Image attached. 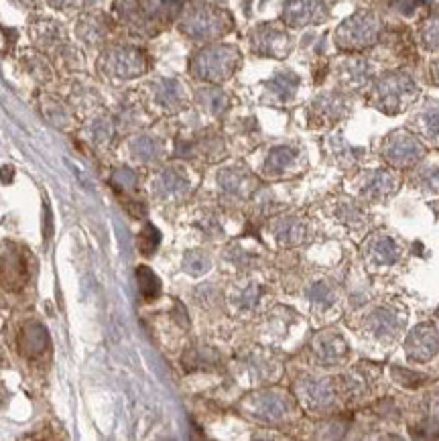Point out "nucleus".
<instances>
[{"label": "nucleus", "instance_id": "f257e3e1", "mask_svg": "<svg viewBox=\"0 0 439 441\" xmlns=\"http://www.w3.org/2000/svg\"><path fill=\"white\" fill-rule=\"evenodd\" d=\"M377 104L388 114H397L405 110L411 102L419 96L417 84L405 74H390L384 76L377 86Z\"/></svg>", "mask_w": 439, "mask_h": 441}, {"label": "nucleus", "instance_id": "f03ea898", "mask_svg": "<svg viewBox=\"0 0 439 441\" xmlns=\"http://www.w3.org/2000/svg\"><path fill=\"white\" fill-rule=\"evenodd\" d=\"M236 65H238V53L234 47L216 45V47H207L204 51H200L193 59L191 69L200 80L222 82L228 76H232Z\"/></svg>", "mask_w": 439, "mask_h": 441}, {"label": "nucleus", "instance_id": "7ed1b4c3", "mask_svg": "<svg viewBox=\"0 0 439 441\" xmlns=\"http://www.w3.org/2000/svg\"><path fill=\"white\" fill-rule=\"evenodd\" d=\"M381 35V21L370 12L354 15L340 25L336 41L342 49H364L370 47Z\"/></svg>", "mask_w": 439, "mask_h": 441}, {"label": "nucleus", "instance_id": "20e7f679", "mask_svg": "<svg viewBox=\"0 0 439 441\" xmlns=\"http://www.w3.org/2000/svg\"><path fill=\"white\" fill-rule=\"evenodd\" d=\"M382 155L384 159L397 167V169H407L413 167L415 163H419L425 155V147L405 130H399L395 135H390L382 147Z\"/></svg>", "mask_w": 439, "mask_h": 441}, {"label": "nucleus", "instance_id": "39448f33", "mask_svg": "<svg viewBox=\"0 0 439 441\" xmlns=\"http://www.w3.org/2000/svg\"><path fill=\"white\" fill-rule=\"evenodd\" d=\"M405 352L413 362H429L439 352V334L436 325L419 324L409 331L405 340Z\"/></svg>", "mask_w": 439, "mask_h": 441}, {"label": "nucleus", "instance_id": "423d86ee", "mask_svg": "<svg viewBox=\"0 0 439 441\" xmlns=\"http://www.w3.org/2000/svg\"><path fill=\"white\" fill-rule=\"evenodd\" d=\"M246 407H248V411L252 413V417L266 421V423H275V421L285 419L289 409H291L289 399L281 392H275V390H266V392H259V395L250 397Z\"/></svg>", "mask_w": 439, "mask_h": 441}, {"label": "nucleus", "instance_id": "0eeeda50", "mask_svg": "<svg viewBox=\"0 0 439 441\" xmlns=\"http://www.w3.org/2000/svg\"><path fill=\"white\" fill-rule=\"evenodd\" d=\"M323 17H325L323 0H287L283 10V19L291 27H305L323 21Z\"/></svg>", "mask_w": 439, "mask_h": 441}, {"label": "nucleus", "instance_id": "6e6552de", "mask_svg": "<svg viewBox=\"0 0 439 441\" xmlns=\"http://www.w3.org/2000/svg\"><path fill=\"white\" fill-rule=\"evenodd\" d=\"M313 354L318 360L325 366H338L346 354H348V344L338 331H322L313 338Z\"/></svg>", "mask_w": 439, "mask_h": 441}, {"label": "nucleus", "instance_id": "1a4fd4ad", "mask_svg": "<svg viewBox=\"0 0 439 441\" xmlns=\"http://www.w3.org/2000/svg\"><path fill=\"white\" fill-rule=\"evenodd\" d=\"M297 392L311 409H327L336 401V388L325 379H305L299 383Z\"/></svg>", "mask_w": 439, "mask_h": 441}, {"label": "nucleus", "instance_id": "9d476101", "mask_svg": "<svg viewBox=\"0 0 439 441\" xmlns=\"http://www.w3.org/2000/svg\"><path fill=\"white\" fill-rule=\"evenodd\" d=\"M183 31L196 39H209L226 31V25H224V19L214 10H196L183 23Z\"/></svg>", "mask_w": 439, "mask_h": 441}, {"label": "nucleus", "instance_id": "9b49d317", "mask_svg": "<svg viewBox=\"0 0 439 441\" xmlns=\"http://www.w3.org/2000/svg\"><path fill=\"white\" fill-rule=\"evenodd\" d=\"M19 348L27 358L35 360L41 358L49 350V336L47 329L41 324H29L23 327L21 338H19Z\"/></svg>", "mask_w": 439, "mask_h": 441}, {"label": "nucleus", "instance_id": "f8f14e48", "mask_svg": "<svg viewBox=\"0 0 439 441\" xmlns=\"http://www.w3.org/2000/svg\"><path fill=\"white\" fill-rule=\"evenodd\" d=\"M401 318L390 307H379L368 315V329L379 340H390L401 329Z\"/></svg>", "mask_w": 439, "mask_h": 441}, {"label": "nucleus", "instance_id": "ddd939ff", "mask_svg": "<svg viewBox=\"0 0 439 441\" xmlns=\"http://www.w3.org/2000/svg\"><path fill=\"white\" fill-rule=\"evenodd\" d=\"M366 257L372 266H390L399 261V246L393 238L379 234L370 240Z\"/></svg>", "mask_w": 439, "mask_h": 441}, {"label": "nucleus", "instance_id": "4468645a", "mask_svg": "<svg viewBox=\"0 0 439 441\" xmlns=\"http://www.w3.org/2000/svg\"><path fill=\"white\" fill-rule=\"evenodd\" d=\"M0 279L8 289H21L27 283V263L19 252H6L0 265Z\"/></svg>", "mask_w": 439, "mask_h": 441}, {"label": "nucleus", "instance_id": "2eb2a0df", "mask_svg": "<svg viewBox=\"0 0 439 441\" xmlns=\"http://www.w3.org/2000/svg\"><path fill=\"white\" fill-rule=\"evenodd\" d=\"M112 71L120 78H137L145 71V58L137 49H117L112 53Z\"/></svg>", "mask_w": 439, "mask_h": 441}, {"label": "nucleus", "instance_id": "dca6fc26", "mask_svg": "<svg viewBox=\"0 0 439 441\" xmlns=\"http://www.w3.org/2000/svg\"><path fill=\"white\" fill-rule=\"evenodd\" d=\"M255 47L259 49V53H264V55L283 58L289 51V37L281 31L266 27V29H261L257 33Z\"/></svg>", "mask_w": 439, "mask_h": 441}, {"label": "nucleus", "instance_id": "f3484780", "mask_svg": "<svg viewBox=\"0 0 439 441\" xmlns=\"http://www.w3.org/2000/svg\"><path fill=\"white\" fill-rule=\"evenodd\" d=\"M155 191L161 198L173 200V198H181L189 191V181L177 169H167L155 181Z\"/></svg>", "mask_w": 439, "mask_h": 441}, {"label": "nucleus", "instance_id": "a211bd4d", "mask_svg": "<svg viewBox=\"0 0 439 441\" xmlns=\"http://www.w3.org/2000/svg\"><path fill=\"white\" fill-rule=\"evenodd\" d=\"M273 232H275L277 240L281 244L295 246V244L305 242V238H307V226L299 218H281V220L275 222Z\"/></svg>", "mask_w": 439, "mask_h": 441}, {"label": "nucleus", "instance_id": "6ab92c4d", "mask_svg": "<svg viewBox=\"0 0 439 441\" xmlns=\"http://www.w3.org/2000/svg\"><path fill=\"white\" fill-rule=\"evenodd\" d=\"M397 187H399V177L384 169L370 173L364 181V193L372 200H382L390 196Z\"/></svg>", "mask_w": 439, "mask_h": 441}, {"label": "nucleus", "instance_id": "aec40b11", "mask_svg": "<svg viewBox=\"0 0 439 441\" xmlns=\"http://www.w3.org/2000/svg\"><path fill=\"white\" fill-rule=\"evenodd\" d=\"M218 181H220V187L232 196H248L250 189H252V179L246 171L242 169H224L220 175H218Z\"/></svg>", "mask_w": 439, "mask_h": 441}, {"label": "nucleus", "instance_id": "412c9836", "mask_svg": "<svg viewBox=\"0 0 439 441\" xmlns=\"http://www.w3.org/2000/svg\"><path fill=\"white\" fill-rule=\"evenodd\" d=\"M293 159H295V150L291 147H275L264 161V171L268 175H279L291 165Z\"/></svg>", "mask_w": 439, "mask_h": 441}, {"label": "nucleus", "instance_id": "4be33fe9", "mask_svg": "<svg viewBox=\"0 0 439 441\" xmlns=\"http://www.w3.org/2000/svg\"><path fill=\"white\" fill-rule=\"evenodd\" d=\"M137 281H139V289H141V293H143L146 301H153L155 297H159L161 281L148 266H139L137 268Z\"/></svg>", "mask_w": 439, "mask_h": 441}, {"label": "nucleus", "instance_id": "5701e85b", "mask_svg": "<svg viewBox=\"0 0 439 441\" xmlns=\"http://www.w3.org/2000/svg\"><path fill=\"white\" fill-rule=\"evenodd\" d=\"M130 150H132V155H135L139 161L150 163V161H155V159L161 155V145H159L153 137H139V139L132 141Z\"/></svg>", "mask_w": 439, "mask_h": 441}, {"label": "nucleus", "instance_id": "b1692460", "mask_svg": "<svg viewBox=\"0 0 439 441\" xmlns=\"http://www.w3.org/2000/svg\"><path fill=\"white\" fill-rule=\"evenodd\" d=\"M316 106H318V110L322 112L323 116L340 118L344 114L346 100H344V96H340V94H325V96H322V98L316 102Z\"/></svg>", "mask_w": 439, "mask_h": 441}, {"label": "nucleus", "instance_id": "393cba45", "mask_svg": "<svg viewBox=\"0 0 439 441\" xmlns=\"http://www.w3.org/2000/svg\"><path fill=\"white\" fill-rule=\"evenodd\" d=\"M157 100L165 106V108H179L181 104V88L173 80H165L159 84L157 89Z\"/></svg>", "mask_w": 439, "mask_h": 441}, {"label": "nucleus", "instance_id": "a878e982", "mask_svg": "<svg viewBox=\"0 0 439 441\" xmlns=\"http://www.w3.org/2000/svg\"><path fill=\"white\" fill-rule=\"evenodd\" d=\"M346 78L352 86H364L370 78V65L364 59H354L346 65Z\"/></svg>", "mask_w": 439, "mask_h": 441}, {"label": "nucleus", "instance_id": "bb28decb", "mask_svg": "<svg viewBox=\"0 0 439 441\" xmlns=\"http://www.w3.org/2000/svg\"><path fill=\"white\" fill-rule=\"evenodd\" d=\"M183 268H185V273H189L193 277H200L209 268V259L202 250H191V252H187L183 257Z\"/></svg>", "mask_w": 439, "mask_h": 441}, {"label": "nucleus", "instance_id": "cd10ccee", "mask_svg": "<svg viewBox=\"0 0 439 441\" xmlns=\"http://www.w3.org/2000/svg\"><path fill=\"white\" fill-rule=\"evenodd\" d=\"M297 84H299L297 76H293V74H279V76L270 82V89H273L281 100H287V98H291L293 94H295Z\"/></svg>", "mask_w": 439, "mask_h": 441}, {"label": "nucleus", "instance_id": "c85d7f7f", "mask_svg": "<svg viewBox=\"0 0 439 441\" xmlns=\"http://www.w3.org/2000/svg\"><path fill=\"white\" fill-rule=\"evenodd\" d=\"M421 39L427 49H439V12L431 15L421 29Z\"/></svg>", "mask_w": 439, "mask_h": 441}, {"label": "nucleus", "instance_id": "c756f323", "mask_svg": "<svg viewBox=\"0 0 439 441\" xmlns=\"http://www.w3.org/2000/svg\"><path fill=\"white\" fill-rule=\"evenodd\" d=\"M200 98H202L204 106L212 114H220L228 106V98L220 89H204Z\"/></svg>", "mask_w": 439, "mask_h": 441}, {"label": "nucleus", "instance_id": "7c9ffc66", "mask_svg": "<svg viewBox=\"0 0 439 441\" xmlns=\"http://www.w3.org/2000/svg\"><path fill=\"white\" fill-rule=\"evenodd\" d=\"M309 301L316 305V307H329L332 303H334V291H332V287L329 285H325V283H316L311 289H309Z\"/></svg>", "mask_w": 439, "mask_h": 441}, {"label": "nucleus", "instance_id": "2f4dec72", "mask_svg": "<svg viewBox=\"0 0 439 441\" xmlns=\"http://www.w3.org/2000/svg\"><path fill=\"white\" fill-rule=\"evenodd\" d=\"M159 242H161V232L155 226L146 224L145 230L141 232V238H139V246H141L143 254H153L157 250Z\"/></svg>", "mask_w": 439, "mask_h": 441}, {"label": "nucleus", "instance_id": "473e14b6", "mask_svg": "<svg viewBox=\"0 0 439 441\" xmlns=\"http://www.w3.org/2000/svg\"><path fill=\"white\" fill-rule=\"evenodd\" d=\"M421 122H423V128L429 137H439V106L438 104H431L425 108V112L421 114Z\"/></svg>", "mask_w": 439, "mask_h": 441}, {"label": "nucleus", "instance_id": "72a5a7b5", "mask_svg": "<svg viewBox=\"0 0 439 441\" xmlns=\"http://www.w3.org/2000/svg\"><path fill=\"white\" fill-rule=\"evenodd\" d=\"M393 374H395L397 383L403 384V386H411V388H417V386H421V384L427 381L425 374L415 372V370H405V368H395Z\"/></svg>", "mask_w": 439, "mask_h": 441}, {"label": "nucleus", "instance_id": "f704fd0d", "mask_svg": "<svg viewBox=\"0 0 439 441\" xmlns=\"http://www.w3.org/2000/svg\"><path fill=\"white\" fill-rule=\"evenodd\" d=\"M112 185L117 189H132L137 185V175L130 169H118L112 175Z\"/></svg>", "mask_w": 439, "mask_h": 441}, {"label": "nucleus", "instance_id": "c9c22d12", "mask_svg": "<svg viewBox=\"0 0 439 441\" xmlns=\"http://www.w3.org/2000/svg\"><path fill=\"white\" fill-rule=\"evenodd\" d=\"M259 297H261V289L257 285H248V287H244L240 291V295H238V303L244 309H252L259 303Z\"/></svg>", "mask_w": 439, "mask_h": 441}, {"label": "nucleus", "instance_id": "e433bc0d", "mask_svg": "<svg viewBox=\"0 0 439 441\" xmlns=\"http://www.w3.org/2000/svg\"><path fill=\"white\" fill-rule=\"evenodd\" d=\"M340 218H342V222H346V224H352V226H360V224H364V214H362V209H358L356 206H352L350 202H346L342 209H340Z\"/></svg>", "mask_w": 439, "mask_h": 441}, {"label": "nucleus", "instance_id": "4c0bfd02", "mask_svg": "<svg viewBox=\"0 0 439 441\" xmlns=\"http://www.w3.org/2000/svg\"><path fill=\"white\" fill-rule=\"evenodd\" d=\"M332 147H334V150H336V155H338V157H342L346 163H350V161H356V159H358V150L348 147V143H346V141H342L340 137H336V139L332 141Z\"/></svg>", "mask_w": 439, "mask_h": 441}, {"label": "nucleus", "instance_id": "58836bf2", "mask_svg": "<svg viewBox=\"0 0 439 441\" xmlns=\"http://www.w3.org/2000/svg\"><path fill=\"white\" fill-rule=\"evenodd\" d=\"M92 135H94L96 141H106L108 137H112V126H110L108 122L100 120V122H96V124L92 126Z\"/></svg>", "mask_w": 439, "mask_h": 441}, {"label": "nucleus", "instance_id": "ea45409f", "mask_svg": "<svg viewBox=\"0 0 439 441\" xmlns=\"http://www.w3.org/2000/svg\"><path fill=\"white\" fill-rule=\"evenodd\" d=\"M43 234H45V238H51V234H53V220H51V209H49V206H45V222H43Z\"/></svg>", "mask_w": 439, "mask_h": 441}, {"label": "nucleus", "instance_id": "a19ab883", "mask_svg": "<svg viewBox=\"0 0 439 441\" xmlns=\"http://www.w3.org/2000/svg\"><path fill=\"white\" fill-rule=\"evenodd\" d=\"M421 0H395V6L399 8V10H403V12H413L415 10V6L419 4Z\"/></svg>", "mask_w": 439, "mask_h": 441}, {"label": "nucleus", "instance_id": "79ce46f5", "mask_svg": "<svg viewBox=\"0 0 439 441\" xmlns=\"http://www.w3.org/2000/svg\"><path fill=\"white\" fill-rule=\"evenodd\" d=\"M436 76H438V82H439V61L436 63Z\"/></svg>", "mask_w": 439, "mask_h": 441}]
</instances>
